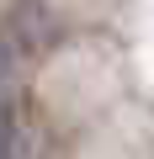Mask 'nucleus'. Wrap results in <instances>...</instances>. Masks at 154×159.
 <instances>
[{"label":"nucleus","instance_id":"obj_1","mask_svg":"<svg viewBox=\"0 0 154 159\" xmlns=\"http://www.w3.org/2000/svg\"><path fill=\"white\" fill-rule=\"evenodd\" d=\"M0 159H16V138H11V111H0Z\"/></svg>","mask_w":154,"mask_h":159}]
</instances>
